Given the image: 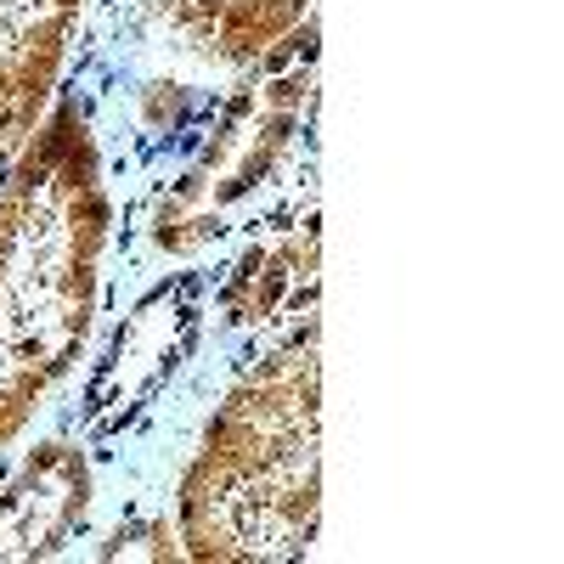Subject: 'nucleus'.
I'll use <instances>...</instances> for the list:
<instances>
[{
    "instance_id": "1",
    "label": "nucleus",
    "mask_w": 564,
    "mask_h": 564,
    "mask_svg": "<svg viewBox=\"0 0 564 564\" xmlns=\"http://www.w3.org/2000/svg\"><path fill=\"white\" fill-rule=\"evenodd\" d=\"M108 193L79 102H57L0 175V452L79 361L102 289Z\"/></svg>"
},
{
    "instance_id": "2",
    "label": "nucleus",
    "mask_w": 564,
    "mask_h": 564,
    "mask_svg": "<svg viewBox=\"0 0 564 564\" xmlns=\"http://www.w3.org/2000/svg\"><path fill=\"white\" fill-rule=\"evenodd\" d=\"M316 316H305L215 406L175 486L181 553L209 564L300 558L322 508Z\"/></svg>"
},
{
    "instance_id": "3",
    "label": "nucleus",
    "mask_w": 564,
    "mask_h": 564,
    "mask_svg": "<svg viewBox=\"0 0 564 564\" xmlns=\"http://www.w3.org/2000/svg\"><path fill=\"white\" fill-rule=\"evenodd\" d=\"M260 74L220 108L198 159L181 170L153 215L159 254H204L238 226L276 220L282 198H300V181L311 175V113H316V45L289 40L254 63Z\"/></svg>"
},
{
    "instance_id": "4",
    "label": "nucleus",
    "mask_w": 564,
    "mask_h": 564,
    "mask_svg": "<svg viewBox=\"0 0 564 564\" xmlns=\"http://www.w3.org/2000/svg\"><path fill=\"white\" fill-rule=\"evenodd\" d=\"M193 339H198V282L175 276L124 316L108 361L97 367V379H90V390H85L90 435H113L119 423H130L164 390V379L181 367V356L193 350Z\"/></svg>"
},
{
    "instance_id": "5",
    "label": "nucleus",
    "mask_w": 564,
    "mask_h": 564,
    "mask_svg": "<svg viewBox=\"0 0 564 564\" xmlns=\"http://www.w3.org/2000/svg\"><path fill=\"white\" fill-rule=\"evenodd\" d=\"M90 468L85 452L52 441L23 457V468L0 486V558H52L85 525Z\"/></svg>"
},
{
    "instance_id": "6",
    "label": "nucleus",
    "mask_w": 564,
    "mask_h": 564,
    "mask_svg": "<svg viewBox=\"0 0 564 564\" xmlns=\"http://www.w3.org/2000/svg\"><path fill=\"white\" fill-rule=\"evenodd\" d=\"M159 29L209 68H254L282 34H294L305 0H153Z\"/></svg>"
},
{
    "instance_id": "7",
    "label": "nucleus",
    "mask_w": 564,
    "mask_h": 564,
    "mask_svg": "<svg viewBox=\"0 0 564 564\" xmlns=\"http://www.w3.org/2000/svg\"><path fill=\"white\" fill-rule=\"evenodd\" d=\"M311 300H316V215L289 220L265 243L254 238L220 289V311L231 327H271L289 311H311Z\"/></svg>"
},
{
    "instance_id": "8",
    "label": "nucleus",
    "mask_w": 564,
    "mask_h": 564,
    "mask_svg": "<svg viewBox=\"0 0 564 564\" xmlns=\"http://www.w3.org/2000/svg\"><path fill=\"white\" fill-rule=\"evenodd\" d=\"M102 553H108V558H119V553L175 558V553H181V536H170V525H164V520H148V525H130V531H119V542H108Z\"/></svg>"
}]
</instances>
